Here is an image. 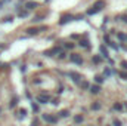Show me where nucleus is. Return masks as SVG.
I'll return each instance as SVG.
<instances>
[{"label": "nucleus", "mask_w": 127, "mask_h": 126, "mask_svg": "<svg viewBox=\"0 0 127 126\" xmlns=\"http://www.w3.org/2000/svg\"><path fill=\"white\" fill-rule=\"evenodd\" d=\"M71 61L75 64H78V65H81L83 64V58L80 57V55H77V54H74V55H71Z\"/></svg>", "instance_id": "obj_3"}, {"label": "nucleus", "mask_w": 127, "mask_h": 126, "mask_svg": "<svg viewBox=\"0 0 127 126\" xmlns=\"http://www.w3.org/2000/svg\"><path fill=\"white\" fill-rule=\"evenodd\" d=\"M114 110H117V111H121V110H123V105H121L120 102H115V104H114Z\"/></svg>", "instance_id": "obj_13"}, {"label": "nucleus", "mask_w": 127, "mask_h": 126, "mask_svg": "<svg viewBox=\"0 0 127 126\" xmlns=\"http://www.w3.org/2000/svg\"><path fill=\"white\" fill-rule=\"evenodd\" d=\"M120 77H121V79H124V80H127V74H126V73H123V71H121V74H120Z\"/></svg>", "instance_id": "obj_26"}, {"label": "nucleus", "mask_w": 127, "mask_h": 126, "mask_svg": "<svg viewBox=\"0 0 127 126\" xmlns=\"http://www.w3.org/2000/svg\"><path fill=\"white\" fill-rule=\"evenodd\" d=\"M74 46H75L74 43H65V48H66V49H72Z\"/></svg>", "instance_id": "obj_21"}, {"label": "nucleus", "mask_w": 127, "mask_h": 126, "mask_svg": "<svg viewBox=\"0 0 127 126\" xmlns=\"http://www.w3.org/2000/svg\"><path fill=\"white\" fill-rule=\"evenodd\" d=\"M118 39L124 42V40H127V34H123V33H118Z\"/></svg>", "instance_id": "obj_18"}, {"label": "nucleus", "mask_w": 127, "mask_h": 126, "mask_svg": "<svg viewBox=\"0 0 127 126\" xmlns=\"http://www.w3.org/2000/svg\"><path fill=\"white\" fill-rule=\"evenodd\" d=\"M121 68H123V70H127V63L126 61H121Z\"/></svg>", "instance_id": "obj_24"}, {"label": "nucleus", "mask_w": 127, "mask_h": 126, "mask_svg": "<svg viewBox=\"0 0 127 126\" xmlns=\"http://www.w3.org/2000/svg\"><path fill=\"white\" fill-rule=\"evenodd\" d=\"M95 82H96V83H99V85H100V83L103 82V77H102V76H95Z\"/></svg>", "instance_id": "obj_15"}, {"label": "nucleus", "mask_w": 127, "mask_h": 126, "mask_svg": "<svg viewBox=\"0 0 127 126\" xmlns=\"http://www.w3.org/2000/svg\"><path fill=\"white\" fill-rule=\"evenodd\" d=\"M103 6H105V1H103V0H99V1H96L93 7H96L97 10H100V9H103Z\"/></svg>", "instance_id": "obj_8"}, {"label": "nucleus", "mask_w": 127, "mask_h": 126, "mask_svg": "<svg viewBox=\"0 0 127 126\" xmlns=\"http://www.w3.org/2000/svg\"><path fill=\"white\" fill-rule=\"evenodd\" d=\"M37 6H38V3H37V1H27V3H25L27 10H28V9H35Z\"/></svg>", "instance_id": "obj_7"}, {"label": "nucleus", "mask_w": 127, "mask_h": 126, "mask_svg": "<svg viewBox=\"0 0 127 126\" xmlns=\"http://www.w3.org/2000/svg\"><path fill=\"white\" fill-rule=\"evenodd\" d=\"M37 101H38L40 104H47V102L50 101V96H49V95H46V94H41V95H38V96H37Z\"/></svg>", "instance_id": "obj_2"}, {"label": "nucleus", "mask_w": 127, "mask_h": 126, "mask_svg": "<svg viewBox=\"0 0 127 126\" xmlns=\"http://www.w3.org/2000/svg\"><path fill=\"white\" fill-rule=\"evenodd\" d=\"M16 102H18V98H12V101H10V107H15Z\"/></svg>", "instance_id": "obj_22"}, {"label": "nucleus", "mask_w": 127, "mask_h": 126, "mask_svg": "<svg viewBox=\"0 0 127 126\" xmlns=\"http://www.w3.org/2000/svg\"><path fill=\"white\" fill-rule=\"evenodd\" d=\"M69 76H71V79H72L75 83H81V76H80L78 73H69Z\"/></svg>", "instance_id": "obj_4"}, {"label": "nucleus", "mask_w": 127, "mask_h": 126, "mask_svg": "<svg viewBox=\"0 0 127 126\" xmlns=\"http://www.w3.org/2000/svg\"><path fill=\"white\" fill-rule=\"evenodd\" d=\"M59 116L61 117H68L69 116V111L68 110H62V111H59Z\"/></svg>", "instance_id": "obj_12"}, {"label": "nucleus", "mask_w": 127, "mask_h": 126, "mask_svg": "<svg viewBox=\"0 0 127 126\" xmlns=\"http://www.w3.org/2000/svg\"><path fill=\"white\" fill-rule=\"evenodd\" d=\"M105 43H106L108 46L111 45V40H109V37H108V36H105Z\"/></svg>", "instance_id": "obj_25"}, {"label": "nucleus", "mask_w": 127, "mask_h": 126, "mask_svg": "<svg viewBox=\"0 0 127 126\" xmlns=\"http://www.w3.org/2000/svg\"><path fill=\"white\" fill-rule=\"evenodd\" d=\"M25 113H27L25 110H21V117H24V116H25Z\"/></svg>", "instance_id": "obj_31"}, {"label": "nucleus", "mask_w": 127, "mask_h": 126, "mask_svg": "<svg viewBox=\"0 0 127 126\" xmlns=\"http://www.w3.org/2000/svg\"><path fill=\"white\" fill-rule=\"evenodd\" d=\"M43 119H44L46 122H49V123H56V122H58V119H56V117L49 116V114H43Z\"/></svg>", "instance_id": "obj_5"}, {"label": "nucleus", "mask_w": 127, "mask_h": 126, "mask_svg": "<svg viewBox=\"0 0 127 126\" xmlns=\"http://www.w3.org/2000/svg\"><path fill=\"white\" fill-rule=\"evenodd\" d=\"M93 63H95V64L102 63V58H100V57H97V55H95V57H93Z\"/></svg>", "instance_id": "obj_17"}, {"label": "nucleus", "mask_w": 127, "mask_h": 126, "mask_svg": "<svg viewBox=\"0 0 127 126\" xmlns=\"http://www.w3.org/2000/svg\"><path fill=\"white\" fill-rule=\"evenodd\" d=\"M123 21H124V22L127 24V16H123Z\"/></svg>", "instance_id": "obj_32"}, {"label": "nucleus", "mask_w": 127, "mask_h": 126, "mask_svg": "<svg viewBox=\"0 0 127 126\" xmlns=\"http://www.w3.org/2000/svg\"><path fill=\"white\" fill-rule=\"evenodd\" d=\"M32 110H34V111H38V107H37L35 104H32Z\"/></svg>", "instance_id": "obj_30"}, {"label": "nucleus", "mask_w": 127, "mask_h": 126, "mask_svg": "<svg viewBox=\"0 0 127 126\" xmlns=\"http://www.w3.org/2000/svg\"><path fill=\"white\" fill-rule=\"evenodd\" d=\"M99 51H100V54H102L105 58L108 57V51H106V48H105V46H99Z\"/></svg>", "instance_id": "obj_10"}, {"label": "nucleus", "mask_w": 127, "mask_h": 126, "mask_svg": "<svg viewBox=\"0 0 127 126\" xmlns=\"http://www.w3.org/2000/svg\"><path fill=\"white\" fill-rule=\"evenodd\" d=\"M1 4H3V3H1V1H0V7H1Z\"/></svg>", "instance_id": "obj_34"}, {"label": "nucleus", "mask_w": 127, "mask_h": 126, "mask_svg": "<svg viewBox=\"0 0 127 126\" xmlns=\"http://www.w3.org/2000/svg\"><path fill=\"white\" fill-rule=\"evenodd\" d=\"M96 12H99V10H97L96 7H92V9H89V10H87V15H95Z\"/></svg>", "instance_id": "obj_14"}, {"label": "nucleus", "mask_w": 127, "mask_h": 126, "mask_svg": "<svg viewBox=\"0 0 127 126\" xmlns=\"http://www.w3.org/2000/svg\"><path fill=\"white\" fill-rule=\"evenodd\" d=\"M99 108H100V104L99 102H93L92 104V110H99Z\"/></svg>", "instance_id": "obj_19"}, {"label": "nucleus", "mask_w": 127, "mask_h": 126, "mask_svg": "<svg viewBox=\"0 0 127 126\" xmlns=\"http://www.w3.org/2000/svg\"><path fill=\"white\" fill-rule=\"evenodd\" d=\"M27 15H28L27 12H19V16H21V18H24V16H27Z\"/></svg>", "instance_id": "obj_29"}, {"label": "nucleus", "mask_w": 127, "mask_h": 126, "mask_svg": "<svg viewBox=\"0 0 127 126\" xmlns=\"http://www.w3.org/2000/svg\"><path fill=\"white\" fill-rule=\"evenodd\" d=\"M72 19H75V16H72V15H62L61 19H59V24L64 25V24H66V22H69V21H72Z\"/></svg>", "instance_id": "obj_1"}, {"label": "nucleus", "mask_w": 127, "mask_h": 126, "mask_svg": "<svg viewBox=\"0 0 127 126\" xmlns=\"http://www.w3.org/2000/svg\"><path fill=\"white\" fill-rule=\"evenodd\" d=\"M80 85H81V88H83V89H89V86H90L87 82H83V83H80Z\"/></svg>", "instance_id": "obj_20"}, {"label": "nucleus", "mask_w": 127, "mask_h": 126, "mask_svg": "<svg viewBox=\"0 0 127 126\" xmlns=\"http://www.w3.org/2000/svg\"><path fill=\"white\" fill-rule=\"evenodd\" d=\"M37 125H38V119H34L32 123H31V126H37Z\"/></svg>", "instance_id": "obj_28"}, {"label": "nucleus", "mask_w": 127, "mask_h": 126, "mask_svg": "<svg viewBox=\"0 0 127 126\" xmlns=\"http://www.w3.org/2000/svg\"><path fill=\"white\" fill-rule=\"evenodd\" d=\"M80 46H83V48H89V40H81V42H80Z\"/></svg>", "instance_id": "obj_16"}, {"label": "nucleus", "mask_w": 127, "mask_h": 126, "mask_svg": "<svg viewBox=\"0 0 127 126\" xmlns=\"http://www.w3.org/2000/svg\"><path fill=\"white\" fill-rule=\"evenodd\" d=\"M83 120H84V117H83V116H80V114L74 117V123H81Z\"/></svg>", "instance_id": "obj_11"}, {"label": "nucleus", "mask_w": 127, "mask_h": 126, "mask_svg": "<svg viewBox=\"0 0 127 126\" xmlns=\"http://www.w3.org/2000/svg\"><path fill=\"white\" fill-rule=\"evenodd\" d=\"M111 74H112V71L109 68H105V76H111Z\"/></svg>", "instance_id": "obj_23"}, {"label": "nucleus", "mask_w": 127, "mask_h": 126, "mask_svg": "<svg viewBox=\"0 0 127 126\" xmlns=\"http://www.w3.org/2000/svg\"><path fill=\"white\" fill-rule=\"evenodd\" d=\"M0 113H1V108H0Z\"/></svg>", "instance_id": "obj_35"}, {"label": "nucleus", "mask_w": 127, "mask_h": 126, "mask_svg": "<svg viewBox=\"0 0 127 126\" xmlns=\"http://www.w3.org/2000/svg\"><path fill=\"white\" fill-rule=\"evenodd\" d=\"M89 89H90V92L93 95H96V94H99L100 92V86L99 85H93V86H89Z\"/></svg>", "instance_id": "obj_6"}, {"label": "nucleus", "mask_w": 127, "mask_h": 126, "mask_svg": "<svg viewBox=\"0 0 127 126\" xmlns=\"http://www.w3.org/2000/svg\"><path fill=\"white\" fill-rule=\"evenodd\" d=\"M114 126H121V122H120V120H117V119H115V120H114Z\"/></svg>", "instance_id": "obj_27"}, {"label": "nucleus", "mask_w": 127, "mask_h": 126, "mask_svg": "<svg viewBox=\"0 0 127 126\" xmlns=\"http://www.w3.org/2000/svg\"><path fill=\"white\" fill-rule=\"evenodd\" d=\"M38 31H40V28H28V30H27V34L34 36V34H37Z\"/></svg>", "instance_id": "obj_9"}, {"label": "nucleus", "mask_w": 127, "mask_h": 126, "mask_svg": "<svg viewBox=\"0 0 127 126\" xmlns=\"http://www.w3.org/2000/svg\"><path fill=\"white\" fill-rule=\"evenodd\" d=\"M3 48H4V46H3V45H0V49H3Z\"/></svg>", "instance_id": "obj_33"}]
</instances>
